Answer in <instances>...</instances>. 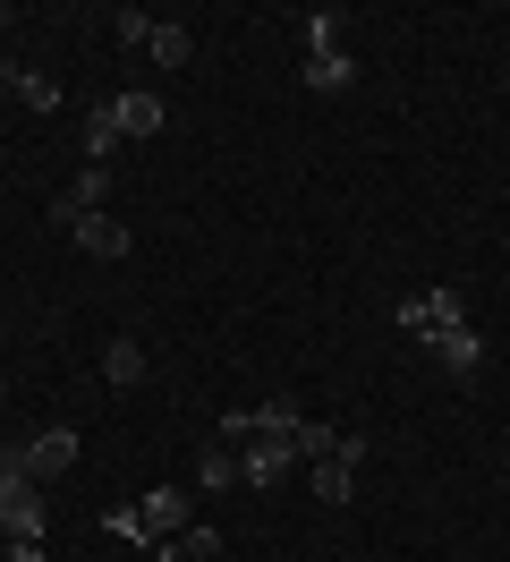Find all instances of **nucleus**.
<instances>
[{
	"label": "nucleus",
	"mask_w": 510,
	"mask_h": 562,
	"mask_svg": "<svg viewBox=\"0 0 510 562\" xmlns=\"http://www.w3.org/2000/svg\"><path fill=\"white\" fill-rule=\"evenodd\" d=\"M43 520H52V486H34L18 469V443H0V528L9 537H43Z\"/></svg>",
	"instance_id": "obj_1"
},
{
	"label": "nucleus",
	"mask_w": 510,
	"mask_h": 562,
	"mask_svg": "<svg viewBox=\"0 0 510 562\" xmlns=\"http://www.w3.org/2000/svg\"><path fill=\"white\" fill-rule=\"evenodd\" d=\"M374 460V435H358V426H340V443L324 460H306V477H315V494H324V503H349V494H358V469H366Z\"/></svg>",
	"instance_id": "obj_2"
},
{
	"label": "nucleus",
	"mask_w": 510,
	"mask_h": 562,
	"mask_svg": "<svg viewBox=\"0 0 510 562\" xmlns=\"http://www.w3.org/2000/svg\"><path fill=\"white\" fill-rule=\"evenodd\" d=\"M392 324H400L408 341H434L451 324H468V307H460V290H408L400 307H392Z\"/></svg>",
	"instance_id": "obj_3"
},
{
	"label": "nucleus",
	"mask_w": 510,
	"mask_h": 562,
	"mask_svg": "<svg viewBox=\"0 0 510 562\" xmlns=\"http://www.w3.org/2000/svg\"><path fill=\"white\" fill-rule=\"evenodd\" d=\"M77 452H86V443H77V426H43L34 443H18V469H26L34 486H52V477L77 469Z\"/></svg>",
	"instance_id": "obj_4"
},
{
	"label": "nucleus",
	"mask_w": 510,
	"mask_h": 562,
	"mask_svg": "<svg viewBox=\"0 0 510 562\" xmlns=\"http://www.w3.org/2000/svg\"><path fill=\"white\" fill-rule=\"evenodd\" d=\"M86 213H111V171H94V162H86V171L68 179L60 196H52V222H60V231H77Z\"/></svg>",
	"instance_id": "obj_5"
},
{
	"label": "nucleus",
	"mask_w": 510,
	"mask_h": 562,
	"mask_svg": "<svg viewBox=\"0 0 510 562\" xmlns=\"http://www.w3.org/2000/svg\"><path fill=\"white\" fill-rule=\"evenodd\" d=\"M290 469H298V443H238V486L247 494H272Z\"/></svg>",
	"instance_id": "obj_6"
},
{
	"label": "nucleus",
	"mask_w": 510,
	"mask_h": 562,
	"mask_svg": "<svg viewBox=\"0 0 510 562\" xmlns=\"http://www.w3.org/2000/svg\"><path fill=\"white\" fill-rule=\"evenodd\" d=\"M136 512H145V546H170V537H188V486H154V494H136Z\"/></svg>",
	"instance_id": "obj_7"
},
{
	"label": "nucleus",
	"mask_w": 510,
	"mask_h": 562,
	"mask_svg": "<svg viewBox=\"0 0 510 562\" xmlns=\"http://www.w3.org/2000/svg\"><path fill=\"white\" fill-rule=\"evenodd\" d=\"M426 350H434V367H442V375H460V384L485 375V333H476V324H451V333H434Z\"/></svg>",
	"instance_id": "obj_8"
},
{
	"label": "nucleus",
	"mask_w": 510,
	"mask_h": 562,
	"mask_svg": "<svg viewBox=\"0 0 510 562\" xmlns=\"http://www.w3.org/2000/svg\"><path fill=\"white\" fill-rule=\"evenodd\" d=\"M102 111L120 120V137H162V94H154V86H120Z\"/></svg>",
	"instance_id": "obj_9"
},
{
	"label": "nucleus",
	"mask_w": 510,
	"mask_h": 562,
	"mask_svg": "<svg viewBox=\"0 0 510 562\" xmlns=\"http://www.w3.org/2000/svg\"><path fill=\"white\" fill-rule=\"evenodd\" d=\"M68 239L86 247L94 265H120V256H128V247H136V231H128V222H120V213H86V222H77Z\"/></svg>",
	"instance_id": "obj_10"
},
{
	"label": "nucleus",
	"mask_w": 510,
	"mask_h": 562,
	"mask_svg": "<svg viewBox=\"0 0 510 562\" xmlns=\"http://www.w3.org/2000/svg\"><path fill=\"white\" fill-rule=\"evenodd\" d=\"M0 94H18L26 111H60V86L43 69H18V60H0Z\"/></svg>",
	"instance_id": "obj_11"
},
{
	"label": "nucleus",
	"mask_w": 510,
	"mask_h": 562,
	"mask_svg": "<svg viewBox=\"0 0 510 562\" xmlns=\"http://www.w3.org/2000/svg\"><path fill=\"white\" fill-rule=\"evenodd\" d=\"M306 86H315V94H349V86H358V60H349V52H306Z\"/></svg>",
	"instance_id": "obj_12"
},
{
	"label": "nucleus",
	"mask_w": 510,
	"mask_h": 562,
	"mask_svg": "<svg viewBox=\"0 0 510 562\" xmlns=\"http://www.w3.org/2000/svg\"><path fill=\"white\" fill-rule=\"evenodd\" d=\"M196 486H204V494H222V486H238V443H222V435H213V443H204V452H196Z\"/></svg>",
	"instance_id": "obj_13"
},
{
	"label": "nucleus",
	"mask_w": 510,
	"mask_h": 562,
	"mask_svg": "<svg viewBox=\"0 0 510 562\" xmlns=\"http://www.w3.org/2000/svg\"><path fill=\"white\" fill-rule=\"evenodd\" d=\"M102 384H111V392H128V384H145V350H136L128 333H120V341H111V350H102Z\"/></svg>",
	"instance_id": "obj_14"
},
{
	"label": "nucleus",
	"mask_w": 510,
	"mask_h": 562,
	"mask_svg": "<svg viewBox=\"0 0 510 562\" xmlns=\"http://www.w3.org/2000/svg\"><path fill=\"white\" fill-rule=\"evenodd\" d=\"M145 52H154V69H188V60H196V35H188V26H170V18H162Z\"/></svg>",
	"instance_id": "obj_15"
},
{
	"label": "nucleus",
	"mask_w": 510,
	"mask_h": 562,
	"mask_svg": "<svg viewBox=\"0 0 510 562\" xmlns=\"http://www.w3.org/2000/svg\"><path fill=\"white\" fill-rule=\"evenodd\" d=\"M77 154H86L94 171H111V154H120V120H111V111H86V145H77Z\"/></svg>",
	"instance_id": "obj_16"
},
{
	"label": "nucleus",
	"mask_w": 510,
	"mask_h": 562,
	"mask_svg": "<svg viewBox=\"0 0 510 562\" xmlns=\"http://www.w3.org/2000/svg\"><path fill=\"white\" fill-rule=\"evenodd\" d=\"M298 26H306V52H349V43H340V35H349V18H340V9H306Z\"/></svg>",
	"instance_id": "obj_17"
},
{
	"label": "nucleus",
	"mask_w": 510,
	"mask_h": 562,
	"mask_svg": "<svg viewBox=\"0 0 510 562\" xmlns=\"http://www.w3.org/2000/svg\"><path fill=\"white\" fill-rule=\"evenodd\" d=\"M102 537H120V546H145V512H136V503H111V512H102Z\"/></svg>",
	"instance_id": "obj_18"
},
{
	"label": "nucleus",
	"mask_w": 510,
	"mask_h": 562,
	"mask_svg": "<svg viewBox=\"0 0 510 562\" xmlns=\"http://www.w3.org/2000/svg\"><path fill=\"white\" fill-rule=\"evenodd\" d=\"M154 26H162V18H145V9H120V18H111V35L128 43V52H145V43H154Z\"/></svg>",
	"instance_id": "obj_19"
},
{
	"label": "nucleus",
	"mask_w": 510,
	"mask_h": 562,
	"mask_svg": "<svg viewBox=\"0 0 510 562\" xmlns=\"http://www.w3.org/2000/svg\"><path fill=\"white\" fill-rule=\"evenodd\" d=\"M179 554H188V562H213V554H222V528H213V520H196L188 537H179Z\"/></svg>",
	"instance_id": "obj_20"
},
{
	"label": "nucleus",
	"mask_w": 510,
	"mask_h": 562,
	"mask_svg": "<svg viewBox=\"0 0 510 562\" xmlns=\"http://www.w3.org/2000/svg\"><path fill=\"white\" fill-rule=\"evenodd\" d=\"M0 562H43V537H9V546H0Z\"/></svg>",
	"instance_id": "obj_21"
},
{
	"label": "nucleus",
	"mask_w": 510,
	"mask_h": 562,
	"mask_svg": "<svg viewBox=\"0 0 510 562\" xmlns=\"http://www.w3.org/2000/svg\"><path fill=\"white\" fill-rule=\"evenodd\" d=\"M0 35H9V9H0Z\"/></svg>",
	"instance_id": "obj_22"
},
{
	"label": "nucleus",
	"mask_w": 510,
	"mask_h": 562,
	"mask_svg": "<svg viewBox=\"0 0 510 562\" xmlns=\"http://www.w3.org/2000/svg\"><path fill=\"white\" fill-rule=\"evenodd\" d=\"M0 401H9V384H0Z\"/></svg>",
	"instance_id": "obj_23"
}]
</instances>
